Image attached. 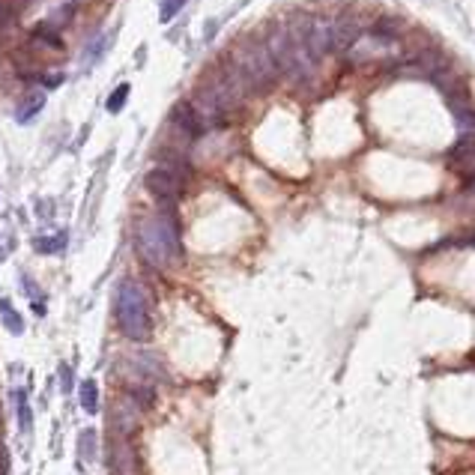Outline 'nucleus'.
Segmentation results:
<instances>
[{"mask_svg":"<svg viewBox=\"0 0 475 475\" xmlns=\"http://www.w3.org/2000/svg\"><path fill=\"white\" fill-rule=\"evenodd\" d=\"M0 320H3V326L10 329L12 335H21L24 332V320H21V314L12 308V302L10 299H0Z\"/></svg>","mask_w":475,"mask_h":475,"instance_id":"obj_12","label":"nucleus"},{"mask_svg":"<svg viewBox=\"0 0 475 475\" xmlns=\"http://www.w3.org/2000/svg\"><path fill=\"white\" fill-rule=\"evenodd\" d=\"M233 60L248 72V78L255 81L257 90H269L278 81V75H281V69H278L272 57V48L264 39H242L233 51Z\"/></svg>","mask_w":475,"mask_h":475,"instance_id":"obj_3","label":"nucleus"},{"mask_svg":"<svg viewBox=\"0 0 475 475\" xmlns=\"http://www.w3.org/2000/svg\"><path fill=\"white\" fill-rule=\"evenodd\" d=\"M170 123H174V129H179L188 141H198L207 132V120L201 117V111L192 102H177L174 111H170Z\"/></svg>","mask_w":475,"mask_h":475,"instance_id":"obj_6","label":"nucleus"},{"mask_svg":"<svg viewBox=\"0 0 475 475\" xmlns=\"http://www.w3.org/2000/svg\"><path fill=\"white\" fill-rule=\"evenodd\" d=\"M470 183H472V185H475V170H472V174H470Z\"/></svg>","mask_w":475,"mask_h":475,"instance_id":"obj_25","label":"nucleus"},{"mask_svg":"<svg viewBox=\"0 0 475 475\" xmlns=\"http://www.w3.org/2000/svg\"><path fill=\"white\" fill-rule=\"evenodd\" d=\"M183 6H185V0H162V15H159V18L162 21H170L179 10H183Z\"/></svg>","mask_w":475,"mask_h":475,"instance_id":"obj_21","label":"nucleus"},{"mask_svg":"<svg viewBox=\"0 0 475 475\" xmlns=\"http://www.w3.org/2000/svg\"><path fill=\"white\" fill-rule=\"evenodd\" d=\"M359 39H362V24L356 18H350V15H344V18L332 21V51H350Z\"/></svg>","mask_w":475,"mask_h":475,"instance_id":"obj_7","label":"nucleus"},{"mask_svg":"<svg viewBox=\"0 0 475 475\" xmlns=\"http://www.w3.org/2000/svg\"><path fill=\"white\" fill-rule=\"evenodd\" d=\"M15 18V3L12 0H0V24L12 21Z\"/></svg>","mask_w":475,"mask_h":475,"instance_id":"obj_22","label":"nucleus"},{"mask_svg":"<svg viewBox=\"0 0 475 475\" xmlns=\"http://www.w3.org/2000/svg\"><path fill=\"white\" fill-rule=\"evenodd\" d=\"M66 242H69V236L66 233H54V236H45V240H36V251H42V255H60L63 248H66Z\"/></svg>","mask_w":475,"mask_h":475,"instance_id":"obj_14","label":"nucleus"},{"mask_svg":"<svg viewBox=\"0 0 475 475\" xmlns=\"http://www.w3.org/2000/svg\"><path fill=\"white\" fill-rule=\"evenodd\" d=\"M108 454H111V470L114 475H138L141 472V463H138L135 446L126 433L114 431L108 439Z\"/></svg>","mask_w":475,"mask_h":475,"instance_id":"obj_4","label":"nucleus"},{"mask_svg":"<svg viewBox=\"0 0 475 475\" xmlns=\"http://www.w3.org/2000/svg\"><path fill=\"white\" fill-rule=\"evenodd\" d=\"M60 374H63V389L69 391V389H72V368L63 365V368H60Z\"/></svg>","mask_w":475,"mask_h":475,"instance_id":"obj_23","label":"nucleus"},{"mask_svg":"<svg viewBox=\"0 0 475 475\" xmlns=\"http://www.w3.org/2000/svg\"><path fill=\"white\" fill-rule=\"evenodd\" d=\"M470 155H475V141L470 135H463L461 141L452 146V159H470Z\"/></svg>","mask_w":475,"mask_h":475,"instance_id":"obj_20","label":"nucleus"},{"mask_svg":"<svg viewBox=\"0 0 475 475\" xmlns=\"http://www.w3.org/2000/svg\"><path fill=\"white\" fill-rule=\"evenodd\" d=\"M144 185H146V192L153 194L159 203H165V207H170V203H177V198L183 194V179L174 177L170 170L165 168H153L150 174L144 177Z\"/></svg>","mask_w":475,"mask_h":475,"instance_id":"obj_5","label":"nucleus"},{"mask_svg":"<svg viewBox=\"0 0 475 475\" xmlns=\"http://www.w3.org/2000/svg\"><path fill=\"white\" fill-rule=\"evenodd\" d=\"M138 255L144 264H150L153 269H168L174 266L179 255H183V242H179V224L174 218V212L165 209L159 216L146 218L138 227Z\"/></svg>","mask_w":475,"mask_h":475,"instance_id":"obj_1","label":"nucleus"},{"mask_svg":"<svg viewBox=\"0 0 475 475\" xmlns=\"http://www.w3.org/2000/svg\"><path fill=\"white\" fill-rule=\"evenodd\" d=\"M159 165L165 168V170H170V174H174V177H179V179H183V183H185L188 177H192V168H188L185 162H183V155H174V153H170V155H162V159H159Z\"/></svg>","mask_w":475,"mask_h":475,"instance_id":"obj_13","label":"nucleus"},{"mask_svg":"<svg viewBox=\"0 0 475 475\" xmlns=\"http://www.w3.org/2000/svg\"><path fill=\"white\" fill-rule=\"evenodd\" d=\"M78 454H81V461L90 463V461H96V433L93 431H81V439H78Z\"/></svg>","mask_w":475,"mask_h":475,"instance_id":"obj_16","label":"nucleus"},{"mask_svg":"<svg viewBox=\"0 0 475 475\" xmlns=\"http://www.w3.org/2000/svg\"><path fill=\"white\" fill-rule=\"evenodd\" d=\"M117 323L126 338L146 341L150 338V302L141 284L123 281L117 290Z\"/></svg>","mask_w":475,"mask_h":475,"instance_id":"obj_2","label":"nucleus"},{"mask_svg":"<svg viewBox=\"0 0 475 475\" xmlns=\"http://www.w3.org/2000/svg\"><path fill=\"white\" fill-rule=\"evenodd\" d=\"M42 108H45V93H42V90H30V93L21 99V105H18V123L36 120V114Z\"/></svg>","mask_w":475,"mask_h":475,"instance_id":"obj_10","label":"nucleus"},{"mask_svg":"<svg viewBox=\"0 0 475 475\" xmlns=\"http://www.w3.org/2000/svg\"><path fill=\"white\" fill-rule=\"evenodd\" d=\"M371 34H374V39H380V42H391V39L400 34V21L395 15H383V18H376Z\"/></svg>","mask_w":475,"mask_h":475,"instance_id":"obj_11","label":"nucleus"},{"mask_svg":"<svg viewBox=\"0 0 475 475\" xmlns=\"http://www.w3.org/2000/svg\"><path fill=\"white\" fill-rule=\"evenodd\" d=\"M138 409H141V407H138L132 398L123 400V404H117V409H114V422H117V428H114V431L132 437L135 428H138Z\"/></svg>","mask_w":475,"mask_h":475,"instance_id":"obj_9","label":"nucleus"},{"mask_svg":"<svg viewBox=\"0 0 475 475\" xmlns=\"http://www.w3.org/2000/svg\"><path fill=\"white\" fill-rule=\"evenodd\" d=\"M305 45H308V54L314 57V60H320L332 51V21L326 18H314L311 24L308 36H305Z\"/></svg>","mask_w":475,"mask_h":475,"instance_id":"obj_8","label":"nucleus"},{"mask_svg":"<svg viewBox=\"0 0 475 475\" xmlns=\"http://www.w3.org/2000/svg\"><path fill=\"white\" fill-rule=\"evenodd\" d=\"M452 114H454V123L463 129V132H472V129H475V111L466 102L452 105Z\"/></svg>","mask_w":475,"mask_h":475,"instance_id":"obj_17","label":"nucleus"},{"mask_svg":"<svg viewBox=\"0 0 475 475\" xmlns=\"http://www.w3.org/2000/svg\"><path fill=\"white\" fill-rule=\"evenodd\" d=\"M6 248H10V245H6V240H3V236H0V260L6 257Z\"/></svg>","mask_w":475,"mask_h":475,"instance_id":"obj_24","label":"nucleus"},{"mask_svg":"<svg viewBox=\"0 0 475 475\" xmlns=\"http://www.w3.org/2000/svg\"><path fill=\"white\" fill-rule=\"evenodd\" d=\"M129 90H132L129 84H120V87H117V90H114V93L108 96V111H111V114L123 111V105L129 102Z\"/></svg>","mask_w":475,"mask_h":475,"instance_id":"obj_19","label":"nucleus"},{"mask_svg":"<svg viewBox=\"0 0 475 475\" xmlns=\"http://www.w3.org/2000/svg\"><path fill=\"white\" fill-rule=\"evenodd\" d=\"M81 407H84L87 413H96V409H99V389H96L93 380L81 383Z\"/></svg>","mask_w":475,"mask_h":475,"instance_id":"obj_15","label":"nucleus"},{"mask_svg":"<svg viewBox=\"0 0 475 475\" xmlns=\"http://www.w3.org/2000/svg\"><path fill=\"white\" fill-rule=\"evenodd\" d=\"M15 404H18V422H21V431H24V433H30V428H34V415H30L27 391H24V389L15 391Z\"/></svg>","mask_w":475,"mask_h":475,"instance_id":"obj_18","label":"nucleus"}]
</instances>
